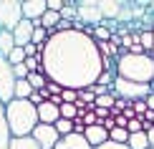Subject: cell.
Listing matches in <instances>:
<instances>
[{"label": "cell", "mask_w": 154, "mask_h": 149, "mask_svg": "<svg viewBox=\"0 0 154 149\" xmlns=\"http://www.w3.org/2000/svg\"><path fill=\"white\" fill-rule=\"evenodd\" d=\"M41 71L48 81L58 83L61 88L81 91V88L96 86L99 76L104 73V58L94 38L71 28L48 36L43 46Z\"/></svg>", "instance_id": "obj_1"}, {"label": "cell", "mask_w": 154, "mask_h": 149, "mask_svg": "<svg viewBox=\"0 0 154 149\" xmlns=\"http://www.w3.org/2000/svg\"><path fill=\"white\" fill-rule=\"evenodd\" d=\"M5 119H8V129L13 139H25L33 134L38 126V111L28 99H13L5 104Z\"/></svg>", "instance_id": "obj_2"}, {"label": "cell", "mask_w": 154, "mask_h": 149, "mask_svg": "<svg viewBox=\"0 0 154 149\" xmlns=\"http://www.w3.org/2000/svg\"><path fill=\"white\" fill-rule=\"evenodd\" d=\"M114 73H116L119 79L152 86L154 83V58L149 53H142V56L121 53L116 58V71H114Z\"/></svg>", "instance_id": "obj_3"}, {"label": "cell", "mask_w": 154, "mask_h": 149, "mask_svg": "<svg viewBox=\"0 0 154 149\" xmlns=\"http://www.w3.org/2000/svg\"><path fill=\"white\" fill-rule=\"evenodd\" d=\"M111 94L116 99H126V101H139V99H146L152 94V86L146 83H134V81H126V79H114V86H111Z\"/></svg>", "instance_id": "obj_4"}, {"label": "cell", "mask_w": 154, "mask_h": 149, "mask_svg": "<svg viewBox=\"0 0 154 149\" xmlns=\"http://www.w3.org/2000/svg\"><path fill=\"white\" fill-rule=\"evenodd\" d=\"M15 99V73H13V66L5 58H0V104H10Z\"/></svg>", "instance_id": "obj_5"}, {"label": "cell", "mask_w": 154, "mask_h": 149, "mask_svg": "<svg viewBox=\"0 0 154 149\" xmlns=\"http://www.w3.org/2000/svg\"><path fill=\"white\" fill-rule=\"evenodd\" d=\"M20 20V0H0V30H13Z\"/></svg>", "instance_id": "obj_6"}, {"label": "cell", "mask_w": 154, "mask_h": 149, "mask_svg": "<svg viewBox=\"0 0 154 149\" xmlns=\"http://www.w3.org/2000/svg\"><path fill=\"white\" fill-rule=\"evenodd\" d=\"M30 139H33L41 149H56L61 134L56 132V126H51V124H38L33 129V134H30Z\"/></svg>", "instance_id": "obj_7"}, {"label": "cell", "mask_w": 154, "mask_h": 149, "mask_svg": "<svg viewBox=\"0 0 154 149\" xmlns=\"http://www.w3.org/2000/svg\"><path fill=\"white\" fill-rule=\"evenodd\" d=\"M76 15L83 25H101V13H99V0H79L76 3Z\"/></svg>", "instance_id": "obj_8"}, {"label": "cell", "mask_w": 154, "mask_h": 149, "mask_svg": "<svg viewBox=\"0 0 154 149\" xmlns=\"http://www.w3.org/2000/svg\"><path fill=\"white\" fill-rule=\"evenodd\" d=\"M46 0H20V13H23V20H41L43 13H46Z\"/></svg>", "instance_id": "obj_9"}, {"label": "cell", "mask_w": 154, "mask_h": 149, "mask_svg": "<svg viewBox=\"0 0 154 149\" xmlns=\"http://www.w3.org/2000/svg\"><path fill=\"white\" fill-rule=\"evenodd\" d=\"M10 33H13V41H15V46H18V48H23V46H28L30 38H33V23H30V20H20L15 28L10 30Z\"/></svg>", "instance_id": "obj_10"}, {"label": "cell", "mask_w": 154, "mask_h": 149, "mask_svg": "<svg viewBox=\"0 0 154 149\" xmlns=\"http://www.w3.org/2000/svg\"><path fill=\"white\" fill-rule=\"evenodd\" d=\"M35 111H38V124H51V126H53L56 121L61 119L58 106H53L51 101H43L41 106H35Z\"/></svg>", "instance_id": "obj_11"}, {"label": "cell", "mask_w": 154, "mask_h": 149, "mask_svg": "<svg viewBox=\"0 0 154 149\" xmlns=\"http://www.w3.org/2000/svg\"><path fill=\"white\" fill-rule=\"evenodd\" d=\"M83 137H86V141L91 144V149H96V147L104 144V141H109V132H106L101 124H96V126H86Z\"/></svg>", "instance_id": "obj_12"}, {"label": "cell", "mask_w": 154, "mask_h": 149, "mask_svg": "<svg viewBox=\"0 0 154 149\" xmlns=\"http://www.w3.org/2000/svg\"><path fill=\"white\" fill-rule=\"evenodd\" d=\"M56 149H91V144L86 141L83 134H68V137H61Z\"/></svg>", "instance_id": "obj_13"}, {"label": "cell", "mask_w": 154, "mask_h": 149, "mask_svg": "<svg viewBox=\"0 0 154 149\" xmlns=\"http://www.w3.org/2000/svg\"><path fill=\"white\" fill-rule=\"evenodd\" d=\"M121 8H124V3H119V0H99V13L104 20H111V18L119 20Z\"/></svg>", "instance_id": "obj_14"}, {"label": "cell", "mask_w": 154, "mask_h": 149, "mask_svg": "<svg viewBox=\"0 0 154 149\" xmlns=\"http://www.w3.org/2000/svg\"><path fill=\"white\" fill-rule=\"evenodd\" d=\"M13 134L8 129V119H5V106L0 104V149H10Z\"/></svg>", "instance_id": "obj_15"}, {"label": "cell", "mask_w": 154, "mask_h": 149, "mask_svg": "<svg viewBox=\"0 0 154 149\" xmlns=\"http://www.w3.org/2000/svg\"><path fill=\"white\" fill-rule=\"evenodd\" d=\"M13 48H15L13 33H10V30H0V58H8Z\"/></svg>", "instance_id": "obj_16"}, {"label": "cell", "mask_w": 154, "mask_h": 149, "mask_svg": "<svg viewBox=\"0 0 154 149\" xmlns=\"http://www.w3.org/2000/svg\"><path fill=\"white\" fill-rule=\"evenodd\" d=\"M25 81L30 83V88H33V91H43V88H46V83H48V79L43 76V71H30Z\"/></svg>", "instance_id": "obj_17"}, {"label": "cell", "mask_w": 154, "mask_h": 149, "mask_svg": "<svg viewBox=\"0 0 154 149\" xmlns=\"http://www.w3.org/2000/svg\"><path fill=\"white\" fill-rule=\"evenodd\" d=\"M126 147L129 149H149V139H146L144 132L139 134H129V141H126Z\"/></svg>", "instance_id": "obj_18"}, {"label": "cell", "mask_w": 154, "mask_h": 149, "mask_svg": "<svg viewBox=\"0 0 154 149\" xmlns=\"http://www.w3.org/2000/svg\"><path fill=\"white\" fill-rule=\"evenodd\" d=\"M58 15H61V20H68V23L79 20V15H76V0H66V5H63V10Z\"/></svg>", "instance_id": "obj_19"}, {"label": "cell", "mask_w": 154, "mask_h": 149, "mask_svg": "<svg viewBox=\"0 0 154 149\" xmlns=\"http://www.w3.org/2000/svg\"><path fill=\"white\" fill-rule=\"evenodd\" d=\"M114 101H116V96H114V94H104V96H96L94 106H99V109H106V111H111V109H114Z\"/></svg>", "instance_id": "obj_20"}, {"label": "cell", "mask_w": 154, "mask_h": 149, "mask_svg": "<svg viewBox=\"0 0 154 149\" xmlns=\"http://www.w3.org/2000/svg\"><path fill=\"white\" fill-rule=\"evenodd\" d=\"M30 94H33V88H30L28 81H15V99H30Z\"/></svg>", "instance_id": "obj_21"}, {"label": "cell", "mask_w": 154, "mask_h": 149, "mask_svg": "<svg viewBox=\"0 0 154 149\" xmlns=\"http://www.w3.org/2000/svg\"><path fill=\"white\" fill-rule=\"evenodd\" d=\"M109 38H111L109 25H94V41H96V43H106Z\"/></svg>", "instance_id": "obj_22"}, {"label": "cell", "mask_w": 154, "mask_h": 149, "mask_svg": "<svg viewBox=\"0 0 154 149\" xmlns=\"http://www.w3.org/2000/svg\"><path fill=\"white\" fill-rule=\"evenodd\" d=\"M109 141L126 144V141H129V132H126V129H111V132H109Z\"/></svg>", "instance_id": "obj_23"}, {"label": "cell", "mask_w": 154, "mask_h": 149, "mask_svg": "<svg viewBox=\"0 0 154 149\" xmlns=\"http://www.w3.org/2000/svg\"><path fill=\"white\" fill-rule=\"evenodd\" d=\"M10 149H41V147H38L30 137H25V139H13L10 141Z\"/></svg>", "instance_id": "obj_24"}, {"label": "cell", "mask_w": 154, "mask_h": 149, "mask_svg": "<svg viewBox=\"0 0 154 149\" xmlns=\"http://www.w3.org/2000/svg\"><path fill=\"white\" fill-rule=\"evenodd\" d=\"M5 61H8V63H10V66H20V63L25 61V51L15 46V48H13V51H10V56H8V58H5Z\"/></svg>", "instance_id": "obj_25"}, {"label": "cell", "mask_w": 154, "mask_h": 149, "mask_svg": "<svg viewBox=\"0 0 154 149\" xmlns=\"http://www.w3.org/2000/svg\"><path fill=\"white\" fill-rule=\"evenodd\" d=\"M53 126H56V132H58L61 137H68V134H73V121H68V119H58Z\"/></svg>", "instance_id": "obj_26"}, {"label": "cell", "mask_w": 154, "mask_h": 149, "mask_svg": "<svg viewBox=\"0 0 154 149\" xmlns=\"http://www.w3.org/2000/svg\"><path fill=\"white\" fill-rule=\"evenodd\" d=\"M48 41V30L46 28H33V38H30V43L33 46H46Z\"/></svg>", "instance_id": "obj_27"}, {"label": "cell", "mask_w": 154, "mask_h": 149, "mask_svg": "<svg viewBox=\"0 0 154 149\" xmlns=\"http://www.w3.org/2000/svg\"><path fill=\"white\" fill-rule=\"evenodd\" d=\"M58 114H61V119H68V121H73L76 116H79L73 104H61V106H58Z\"/></svg>", "instance_id": "obj_28"}, {"label": "cell", "mask_w": 154, "mask_h": 149, "mask_svg": "<svg viewBox=\"0 0 154 149\" xmlns=\"http://www.w3.org/2000/svg\"><path fill=\"white\" fill-rule=\"evenodd\" d=\"M139 43H142V48L149 53V51L154 48V36H152V30H142V36H139Z\"/></svg>", "instance_id": "obj_29"}, {"label": "cell", "mask_w": 154, "mask_h": 149, "mask_svg": "<svg viewBox=\"0 0 154 149\" xmlns=\"http://www.w3.org/2000/svg\"><path fill=\"white\" fill-rule=\"evenodd\" d=\"M126 132H129V134H139V132H144V121L139 119V116H137V119H129V121H126Z\"/></svg>", "instance_id": "obj_30"}, {"label": "cell", "mask_w": 154, "mask_h": 149, "mask_svg": "<svg viewBox=\"0 0 154 149\" xmlns=\"http://www.w3.org/2000/svg\"><path fill=\"white\" fill-rule=\"evenodd\" d=\"M76 99H79V91H73V88H63L61 91V101L63 104H76Z\"/></svg>", "instance_id": "obj_31"}, {"label": "cell", "mask_w": 154, "mask_h": 149, "mask_svg": "<svg viewBox=\"0 0 154 149\" xmlns=\"http://www.w3.org/2000/svg\"><path fill=\"white\" fill-rule=\"evenodd\" d=\"M63 5H66V0H46V8L53 10V13H61Z\"/></svg>", "instance_id": "obj_32"}, {"label": "cell", "mask_w": 154, "mask_h": 149, "mask_svg": "<svg viewBox=\"0 0 154 149\" xmlns=\"http://www.w3.org/2000/svg\"><path fill=\"white\" fill-rule=\"evenodd\" d=\"M131 109H134V114L142 119L144 116V111H146V104H144V99H139V101H131Z\"/></svg>", "instance_id": "obj_33"}, {"label": "cell", "mask_w": 154, "mask_h": 149, "mask_svg": "<svg viewBox=\"0 0 154 149\" xmlns=\"http://www.w3.org/2000/svg\"><path fill=\"white\" fill-rule=\"evenodd\" d=\"M79 99H81L83 104H94V101H96V96L91 94V88H81V91H79Z\"/></svg>", "instance_id": "obj_34"}, {"label": "cell", "mask_w": 154, "mask_h": 149, "mask_svg": "<svg viewBox=\"0 0 154 149\" xmlns=\"http://www.w3.org/2000/svg\"><path fill=\"white\" fill-rule=\"evenodd\" d=\"M81 121H83V126H96V124H99V119H96V114H94V111L83 114V116H81Z\"/></svg>", "instance_id": "obj_35"}, {"label": "cell", "mask_w": 154, "mask_h": 149, "mask_svg": "<svg viewBox=\"0 0 154 149\" xmlns=\"http://www.w3.org/2000/svg\"><path fill=\"white\" fill-rule=\"evenodd\" d=\"M99 124H101V126H104V129H106V132H111V129H116V119H114V116H106V119H101V121H99Z\"/></svg>", "instance_id": "obj_36"}, {"label": "cell", "mask_w": 154, "mask_h": 149, "mask_svg": "<svg viewBox=\"0 0 154 149\" xmlns=\"http://www.w3.org/2000/svg\"><path fill=\"white\" fill-rule=\"evenodd\" d=\"M96 149H129L126 144H116V141H104L101 147H96Z\"/></svg>", "instance_id": "obj_37"}, {"label": "cell", "mask_w": 154, "mask_h": 149, "mask_svg": "<svg viewBox=\"0 0 154 149\" xmlns=\"http://www.w3.org/2000/svg\"><path fill=\"white\" fill-rule=\"evenodd\" d=\"M146 134V139H149V149H154V126L149 129V132H144Z\"/></svg>", "instance_id": "obj_38"}, {"label": "cell", "mask_w": 154, "mask_h": 149, "mask_svg": "<svg viewBox=\"0 0 154 149\" xmlns=\"http://www.w3.org/2000/svg\"><path fill=\"white\" fill-rule=\"evenodd\" d=\"M146 13H154V0H152V3H146Z\"/></svg>", "instance_id": "obj_39"}, {"label": "cell", "mask_w": 154, "mask_h": 149, "mask_svg": "<svg viewBox=\"0 0 154 149\" xmlns=\"http://www.w3.org/2000/svg\"><path fill=\"white\" fill-rule=\"evenodd\" d=\"M149 56H152V58H154V48H152V51H149Z\"/></svg>", "instance_id": "obj_40"}, {"label": "cell", "mask_w": 154, "mask_h": 149, "mask_svg": "<svg viewBox=\"0 0 154 149\" xmlns=\"http://www.w3.org/2000/svg\"><path fill=\"white\" fill-rule=\"evenodd\" d=\"M152 36H154V28H152Z\"/></svg>", "instance_id": "obj_41"}]
</instances>
